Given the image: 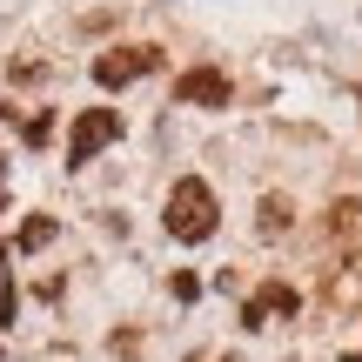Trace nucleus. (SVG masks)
Returning <instances> with one entry per match:
<instances>
[{"instance_id":"1","label":"nucleus","mask_w":362,"mask_h":362,"mask_svg":"<svg viewBox=\"0 0 362 362\" xmlns=\"http://www.w3.org/2000/svg\"><path fill=\"white\" fill-rule=\"evenodd\" d=\"M161 228L175 235V242H208V235L221 228V202L215 188H208L202 175H181L168 188V202H161Z\"/></svg>"},{"instance_id":"2","label":"nucleus","mask_w":362,"mask_h":362,"mask_svg":"<svg viewBox=\"0 0 362 362\" xmlns=\"http://www.w3.org/2000/svg\"><path fill=\"white\" fill-rule=\"evenodd\" d=\"M168 61L161 47H148V40H128V47H107V54H94V88H134L141 74H155V67Z\"/></svg>"},{"instance_id":"3","label":"nucleus","mask_w":362,"mask_h":362,"mask_svg":"<svg viewBox=\"0 0 362 362\" xmlns=\"http://www.w3.org/2000/svg\"><path fill=\"white\" fill-rule=\"evenodd\" d=\"M121 134V115L115 107H81V121H74V141H67V168H88L94 155H101L107 141Z\"/></svg>"},{"instance_id":"4","label":"nucleus","mask_w":362,"mask_h":362,"mask_svg":"<svg viewBox=\"0 0 362 362\" xmlns=\"http://www.w3.org/2000/svg\"><path fill=\"white\" fill-rule=\"evenodd\" d=\"M302 309V296L288 282H262L255 296L242 302V329H269V322H288V315Z\"/></svg>"},{"instance_id":"5","label":"nucleus","mask_w":362,"mask_h":362,"mask_svg":"<svg viewBox=\"0 0 362 362\" xmlns=\"http://www.w3.org/2000/svg\"><path fill=\"white\" fill-rule=\"evenodd\" d=\"M175 101L181 107H228V74H215V67H188V74L175 81Z\"/></svg>"},{"instance_id":"6","label":"nucleus","mask_w":362,"mask_h":362,"mask_svg":"<svg viewBox=\"0 0 362 362\" xmlns=\"http://www.w3.org/2000/svg\"><path fill=\"white\" fill-rule=\"evenodd\" d=\"M322 235H329V242H336V248H356V242H362V202H356V194H342V202L329 208Z\"/></svg>"},{"instance_id":"7","label":"nucleus","mask_w":362,"mask_h":362,"mask_svg":"<svg viewBox=\"0 0 362 362\" xmlns=\"http://www.w3.org/2000/svg\"><path fill=\"white\" fill-rule=\"evenodd\" d=\"M288 228H296V202H288V194H262L255 235H262V242H275V235H288Z\"/></svg>"},{"instance_id":"8","label":"nucleus","mask_w":362,"mask_h":362,"mask_svg":"<svg viewBox=\"0 0 362 362\" xmlns=\"http://www.w3.org/2000/svg\"><path fill=\"white\" fill-rule=\"evenodd\" d=\"M362 302V269H336L329 275V309H356Z\"/></svg>"},{"instance_id":"9","label":"nucleus","mask_w":362,"mask_h":362,"mask_svg":"<svg viewBox=\"0 0 362 362\" xmlns=\"http://www.w3.org/2000/svg\"><path fill=\"white\" fill-rule=\"evenodd\" d=\"M40 242H54V215H34L21 228V248H40Z\"/></svg>"},{"instance_id":"10","label":"nucleus","mask_w":362,"mask_h":362,"mask_svg":"<svg viewBox=\"0 0 362 362\" xmlns=\"http://www.w3.org/2000/svg\"><path fill=\"white\" fill-rule=\"evenodd\" d=\"M168 296H175V302H194V296H202V275H188V269H181L175 282H168Z\"/></svg>"},{"instance_id":"11","label":"nucleus","mask_w":362,"mask_h":362,"mask_svg":"<svg viewBox=\"0 0 362 362\" xmlns=\"http://www.w3.org/2000/svg\"><path fill=\"white\" fill-rule=\"evenodd\" d=\"M47 134H54V115H34V121H27V148H47Z\"/></svg>"},{"instance_id":"12","label":"nucleus","mask_w":362,"mask_h":362,"mask_svg":"<svg viewBox=\"0 0 362 362\" xmlns=\"http://www.w3.org/2000/svg\"><path fill=\"white\" fill-rule=\"evenodd\" d=\"M342 362H362V349H356V356H342Z\"/></svg>"},{"instance_id":"13","label":"nucleus","mask_w":362,"mask_h":362,"mask_svg":"<svg viewBox=\"0 0 362 362\" xmlns=\"http://www.w3.org/2000/svg\"><path fill=\"white\" fill-rule=\"evenodd\" d=\"M0 121H7V101H0Z\"/></svg>"}]
</instances>
